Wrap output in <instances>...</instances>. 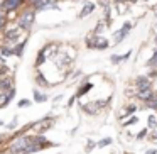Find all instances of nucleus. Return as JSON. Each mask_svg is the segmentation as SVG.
<instances>
[{"instance_id": "1", "label": "nucleus", "mask_w": 157, "mask_h": 154, "mask_svg": "<svg viewBox=\"0 0 157 154\" xmlns=\"http://www.w3.org/2000/svg\"><path fill=\"white\" fill-rule=\"evenodd\" d=\"M31 144H32V140L29 139V137H17V139L10 144L9 151H10V152H15V154H17V152H24Z\"/></svg>"}, {"instance_id": "2", "label": "nucleus", "mask_w": 157, "mask_h": 154, "mask_svg": "<svg viewBox=\"0 0 157 154\" xmlns=\"http://www.w3.org/2000/svg\"><path fill=\"white\" fill-rule=\"evenodd\" d=\"M32 22H34V12H32V10H27V12H24V14L19 17V27H22V29H31Z\"/></svg>"}, {"instance_id": "3", "label": "nucleus", "mask_w": 157, "mask_h": 154, "mask_svg": "<svg viewBox=\"0 0 157 154\" xmlns=\"http://www.w3.org/2000/svg\"><path fill=\"white\" fill-rule=\"evenodd\" d=\"M88 48H95V49H106L108 48V41L103 38H95V39H88Z\"/></svg>"}, {"instance_id": "4", "label": "nucleus", "mask_w": 157, "mask_h": 154, "mask_svg": "<svg viewBox=\"0 0 157 154\" xmlns=\"http://www.w3.org/2000/svg\"><path fill=\"white\" fill-rule=\"evenodd\" d=\"M130 29H132V24H130V22H125V24L122 26V29H120L118 32H115V42H113V44H118V42L130 32Z\"/></svg>"}, {"instance_id": "5", "label": "nucleus", "mask_w": 157, "mask_h": 154, "mask_svg": "<svg viewBox=\"0 0 157 154\" xmlns=\"http://www.w3.org/2000/svg\"><path fill=\"white\" fill-rule=\"evenodd\" d=\"M14 88L9 90V92H0V107H5L12 98H14Z\"/></svg>"}, {"instance_id": "6", "label": "nucleus", "mask_w": 157, "mask_h": 154, "mask_svg": "<svg viewBox=\"0 0 157 154\" xmlns=\"http://www.w3.org/2000/svg\"><path fill=\"white\" fill-rule=\"evenodd\" d=\"M106 102H93V103H86V105H83V109L86 110L88 113H95L96 110H100L101 107H105Z\"/></svg>"}, {"instance_id": "7", "label": "nucleus", "mask_w": 157, "mask_h": 154, "mask_svg": "<svg viewBox=\"0 0 157 154\" xmlns=\"http://www.w3.org/2000/svg\"><path fill=\"white\" fill-rule=\"evenodd\" d=\"M137 88H139V92L147 90V88H152V85H150V80L147 78V76H139V78H137Z\"/></svg>"}, {"instance_id": "8", "label": "nucleus", "mask_w": 157, "mask_h": 154, "mask_svg": "<svg viewBox=\"0 0 157 154\" xmlns=\"http://www.w3.org/2000/svg\"><path fill=\"white\" fill-rule=\"evenodd\" d=\"M24 0H4V5H5V10H15L19 5H22Z\"/></svg>"}, {"instance_id": "9", "label": "nucleus", "mask_w": 157, "mask_h": 154, "mask_svg": "<svg viewBox=\"0 0 157 154\" xmlns=\"http://www.w3.org/2000/svg\"><path fill=\"white\" fill-rule=\"evenodd\" d=\"M12 90V78H0V92H9Z\"/></svg>"}, {"instance_id": "10", "label": "nucleus", "mask_w": 157, "mask_h": 154, "mask_svg": "<svg viewBox=\"0 0 157 154\" xmlns=\"http://www.w3.org/2000/svg\"><path fill=\"white\" fill-rule=\"evenodd\" d=\"M154 95H155V93L152 92V88H147V90H142V92H139V95H137V97H139L140 100H144V102H149V100L152 98Z\"/></svg>"}, {"instance_id": "11", "label": "nucleus", "mask_w": 157, "mask_h": 154, "mask_svg": "<svg viewBox=\"0 0 157 154\" xmlns=\"http://www.w3.org/2000/svg\"><path fill=\"white\" fill-rule=\"evenodd\" d=\"M21 32H22V27H15V29H10V31H7L5 32V39H17L19 36H21Z\"/></svg>"}, {"instance_id": "12", "label": "nucleus", "mask_w": 157, "mask_h": 154, "mask_svg": "<svg viewBox=\"0 0 157 154\" xmlns=\"http://www.w3.org/2000/svg\"><path fill=\"white\" fill-rule=\"evenodd\" d=\"M93 10H95V5H93V4H86L85 7H83V10L79 12V19H83V17H86V15H90Z\"/></svg>"}, {"instance_id": "13", "label": "nucleus", "mask_w": 157, "mask_h": 154, "mask_svg": "<svg viewBox=\"0 0 157 154\" xmlns=\"http://www.w3.org/2000/svg\"><path fill=\"white\" fill-rule=\"evenodd\" d=\"M147 129H152V130L157 129V119L154 115H150L149 119H147Z\"/></svg>"}, {"instance_id": "14", "label": "nucleus", "mask_w": 157, "mask_h": 154, "mask_svg": "<svg viewBox=\"0 0 157 154\" xmlns=\"http://www.w3.org/2000/svg\"><path fill=\"white\" fill-rule=\"evenodd\" d=\"M34 100H36V102H39V103H42V102L48 100V97H46L44 93H39L37 90H36V92H34Z\"/></svg>"}, {"instance_id": "15", "label": "nucleus", "mask_w": 157, "mask_h": 154, "mask_svg": "<svg viewBox=\"0 0 157 154\" xmlns=\"http://www.w3.org/2000/svg\"><path fill=\"white\" fill-rule=\"evenodd\" d=\"M147 105H149L152 110H157V95H154L152 98H150L149 102H147Z\"/></svg>"}, {"instance_id": "16", "label": "nucleus", "mask_w": 157, "mask_h": 154, "mask_svg": "<svg viewBox=\"0 0 157 154\" xmlns=\"http://www.w3.org/2000/svg\"><path fill=\"white\" fill-rule=\"evenodd\" d=\"M91 83H86V85L85 86H81V90H79V92H78V95H76V97H81V95H85V93L86 92H88V90H91Z\"/></svg>"}, {"instance_id": "17", "label": "nucleus", "mask_w": 157, "mask_h": 154, "mask_svg": "<svg viewBox=\"0 0 157 154\" xmlns=\"http://www.w3.org/2000/svg\"><path fill=\"white\" fill-rule=\"evenodd\" d=\"M108 144H112V137H105V139H101L96 146H98V147H105V146H108Z\"/></svg>"}, {"instance_id": "18", "label": "nucleus", "mask_w": 157, "mask_h": 154, "mask_svg": "<svg viewBox=\"0 0 157 154\" xmlns=\"http://www.w3.org/2000/svg\"><path fill=\"white\" fill-rule=\"evenodd\" d=\"M24 48H25V41L21 42V44H19L17 48L14 49V54H15V56H21V54H22V49H24Z\"/></svg>"}, {"instance_id": "19", "label": "nucleus", "mask_w": 157, "mask_h": 154, "mask_svg": "<svg viewBox=\"0 0 157 154\" xmlns=\"http://www.w3.org/2000/svg\"><path fill=\"white\" fill-rule=\"evenodd\" d=\"M110 61L113 63V65H118V63H122L123 59H122V54H113L112 58H110Z\"/></svg>"}, {"instance_id": "20", "label": "nucleus", "mask_w": 157, "mask_h": 154, "mask_svg": "<svg viewBox=\"0 0 157 154\" xmlns=\"http://www.w3.org/2000/svg\"><path fill=\"white\" fill-rule=\"evenodd\" d=\"M147 66H152V68H157V54H154L152 58L147 61Z\"/></svg>"}, {"instance_id": "21", "label": "nucleus", "mask_w": 157, "mask_h": 154, "mask_svg": "<svg viewBox=\"0 0 157 154\" xmlns=\"http://www.w3.org/2000/svg\"><path fill=\"white\" fill-rule=\"evenodd\" d=\"M37 81H39V85H42V86H46V85H49V83H48V81H46V78H44V76H42V75H41V73H39V75H37Z\"/></svg>"}, {"instance_id": "22", "label": "nucleus", "mask_w": 157, "mask_h": 154, "mask_svg": "<svg viewBox=\"0 0 157 154\" xmlns=\"http://www.w3.org/2000/svg\"><path fill=\"white\" fill-rule=\"evenodd\" d=\"M5 24H7V19H5V15L0 12V29H4Z\"/></svg>"}, {"instance_id": "23", "label": "nucleus", "mask_w": 157, "mask_h": 154, "mask_svg": "<svg viewBox=\"0 0 157 154\" xmlns=\"http://www.w3.org/2000/svg\"><path fill=\"white\" fill-rule=\"evenodd\" d=\"M137 110V107L135 105H130V107H127V110H125V115H132L133 112Z\"/></svg>"}, {"instance_id": "24", "label": "nucleus", "mask_w": 157, "mask_h": 154, "mask_svg": "<svg viewBox=\"0 0 157 154\" xmlns=\"http://www.w3.org/2000/svg\"><path fill=\"white\" fill-rule=\"evenodd\" d=\"M147 132H149V129H142L139 134H137V137H139V139H144V137L147 136Z\"/></svg>"}, {"instance_id": "25", "label": "nucleus", "mask_w": 157, "mask_h": 154, "mask_svg": "<svg viewBox=\"0 0 157 154\" xmlns=\"http://www.w3.org/2000/svg\"><path fill=\"white\" fill-rule=\"evenodd\" d=\"M137 122V117H130L128 120H127L125 124H123V125H132V124H135Z\"/></svg>"}, {"instance_id": "26", "label": "nucleus", "mask_w": 157, "mask_h": 154, "mask_svg": "<svg viewBox=\"0 0 157 154\" xmlns=\"http://www.w3.org/2000/svg\"><path fill=\"white\" fill-rule=\"evenodd\" d=\"M103 26H105V24H103V22H100V24H96V29H95V32H96V34L103 31Z\"/></svg>"}, {"instance_id": "27", "label": "nucleus", "mask_w": 157, "mask_h": 154, "mask_svg": "<svg viewBox=\"0 0 157 154\" xmlns=\"http://www.w3.org/2000/svg\"><path fill=\"white\" fill-rule=\"evenodd\" d=\"M29 103H31L29 100H21V102H19V107H27Z\"/></svg>"}, {"instance_id": "28", "label": "nucleus", "mask_w": 157, "mask_h": 154, "mask_svg": "<svg viewBox=\"0 0 157 154\" xmlns=\"http://www.w3.org/2000/svg\"><path fill=\"white\" fill-rule=\"evenodd\" d=\"M150 139H154V140H157V130H154L152 134H150Z\"/></svg>"}, {"instance_id": "29", "label": "nucleus", "mask_w": 157, "mask_h": 154, "mask_svg": "<svg viewBox=\"0 0 157 154\" xmlns=\"http://www.w3.org/2000/svg\"><path fill=\"white\" fill-rule=\"evenodd\" d=\"M145 154H157V151H155V149H149Z\"/></svg>"}, {"instance_id": "30", "label": "nucleus", "mask_w": 157, "mask_h": 154, "mask_svg": "<svg viewBox=\"0 0 157 154\" xmlns=\"http://www.w3.org/2000/svg\"><path fill=\"white\" fill-rule=\"evenodd\" d=\"M115 2H127V0H115Z\"/></svg>"}, {"instance_id": "31", "label": "nucleus", "mask_w": 157, "mask_h": 154, "mask_svg": "<svg viewBox=\"0 0 157 154\" xmlns=\"http://www.w3.org/2000/svg\"><path fill=\"white\" fill-rule=\"evenodd\" d=\"M48 2H49V4H51V2H56V0H48Z\"/></svg>"}, {"instance_id": "32", "label": "nucleus", "mask_w": 157, "mask_h": 154, "mask_svg": "<svg viewBox=\"0 0 157 154\" xmlns=\"http://www.w3.org/2000/svg\"><path fill=\"white\" fill-rule=\"evenodd\" d=\"M128 2H137V0H128Z\"/></svg>"}, {"instance_id": "33", "label": "nucleus", "mask_w": 157, "mask_h": 154, "mask_svg": "<svg viewBox=\"0 0 157 154\" xmlns=\"http://www.w3.org/2000/svg\"><path fill=\"white\" fill-rule=\"evenodd\" d=\"M2 124H4V122H2V120H0V125H2Z\"/></svg>"}, {"instance_id": "34", "label": "nucleus", "mask_w": 157, "mask_h": 154, "mask_svg": "<svg viewBox=\"0 0 157 154\" xmlns=\"http://www.w3.org/2000/svg\"><path fill=\"white\" fill-rule=\"evenodd\" d=\"M155 42H157V38H155Z\"/></svg>"}]
</instances>
